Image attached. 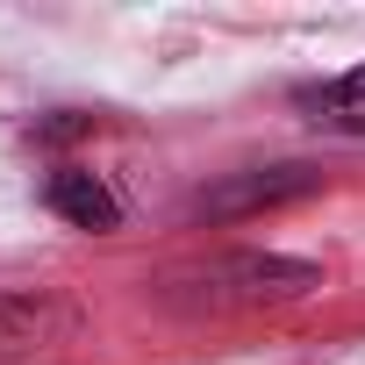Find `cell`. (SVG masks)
I'll return each mask as SVG.
<instances>
[{
	"label": "cell",
	"instance_id": "obj_1",
	"mask_svg": "<svg viewBox=\"0 0 365 365\" xmlns=\"http://www.w3.org/2000/svg\"><path fill=\"white\" fill-rule=\"evenodd\" d=\"M179 287H194L187 301L201 308H265V301H301L322 287V272L308 258H272V251H230L208 258L194 272H179Z\"/></svg>",
	"mask_w": 365,
	"mask_h": 365
},
{
	"label": "cell",
	"instance_id": "obj_2",
	"mask_svg": "<svg viewBox=\"0 0 365 365\" xmlns=\"http://www.w3.org/2000/svg\"><path fill=\"white\" fill-rule=\"evenodd\" d=\"M72 329V308L36 301V294H0V358H29Z\"/></svg>",
	"mask_w": 365,
	"mask_h": 365
},
{
	"label": "cell",
	"instance_id": "obj_3",
	"mask_svg": "<svg viewBox=\"0 0 365 365\" xmlns=\"http://www.w3.org/2000/svg\"><path fill=\"white\" fill-rule=\"evenodd\" d=\"M43 201H51V215H65L72 230H115V222H122V208H115V194H108V179H101V172H79V165L51 172Z\"/></svg>",
	"mask_w": 365,
	"mask_h": 365
},
{
	"label": "cell",
	"instance_id": "obj_4",
	"mask_svg": "<svg viewBox=\"0 0 365 365\" xmlns=\"http://www.w3.org/2000/svg\"><path fill=\"white\" fill-rule=\"evenodd\" d=\"M308 187H315L308 165H279V172H265V179H244V187L215 194V215H244V208H258V201H294V194H308Z\"/></svg>",
	"mask_w": 365,
	"mask_h": 365
},
{
	"label": "cell",
	"instance_id": "obj_5",
	"mask_svg": "<svg viewBox=\"0 0 365 365\" xmlns=\"http://www.w3.org/2000/svg\"><path fill=\"white\" fill-rule=\"evenodd\" d=\"M308 108H315V122H329L344 136H365V65L344 72V79H329L322 93H308Z\"/></svg>",
	"mask_w": 365,
	"mask_h": 365
}]
</instances>
